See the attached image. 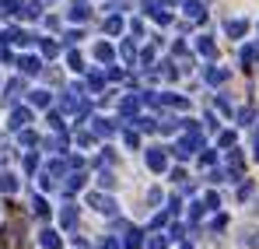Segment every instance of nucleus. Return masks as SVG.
<instances>
[{"label": "nucleus", "instance_id": "obj_1", "mask_svg": "<svg viewBox=\"0 0 259 249\" xmlns=\"http://www.w3.org/2000/svg\"><path fill=\"white\" fill-rule=\"evenodd\" d=\"M60 105H63V113H84V95H81V88H67V95L60 98Z\"/></svg>", "mask_w": 259, "mask_h": 249}, {"label": "nucleus", "instance_id": "obj_2", "mask_svg": "<svg viewBox=\"0 0 259 249\" xmlns=\"http://www.w3.org/2000/svg\"><path fill=\"white\" fill-rule=\"evenodd\" d=\"M147 165L154 168V172H161V168H165V151H161V148H151V151H147Z\"/></svg>", "mask_w": 259, "mask_h": 249}, {"label": "nucleus", "instance_id": "obj_3", "mask_svg": "<svg viewBox=\"0 0 259 249\" xmlns=\"http://www.w3.org/2000/svg\"><path fill=\"white\" fill-rule=\"evenodd\" d=\"M28 120H32V113H28V109H14V113H11V126H14V130H25Z\"/></svg>", "mask_w": 259, "mask_h": 249}, {"label": "nucleus", "instance_id": "obj_4", "mask_svg": "<svg viewBox=\"0 0 259 249\" xmlns=\"http://www.w3.org/2000/svg\"><path fill=\"white\" fill-rule=\"evenodd\" d=\"M88 200H91V204H95V207L102 210V214H112V210H116V204H112V200H109V197H98V193H91V197H88Z\"/></svg>", "mask_w": 259, "mask_h": 249}, {"label": "nucleus", "instance_id": "obj_5", "mask_svg": "<svg viewBox=\"0 0 259 249\" xmlns=\"http://www.w3.org/2000/svg\"><path fill=\"white\" fill-rule=\"evenodd\" d=\"M18 67H21L25 74H35V70H42V60H35V56H21Z\"/></svg>", "mask_w": 259, "mask_h": 249}, {"label": "nucleus", "instance_id": "obj_6", "mask_svg": "<svg viewBox=\"0 0 259 249\" xmlns=\"http://www.w3.org/2000/svg\"><path fill=\"white\" fill-rule=\"evenodd\" d=\"M60 225H63V228H74V225H77V210L70 207V204L60 210Z\"/></svg>", "mask_w": 259, "mask_h": 249}, {"label": "nucleus", "instance_id": "obj_7", "mask_svg": "<svg viewBox=\"0 0 259 249\" xmlns=\"http://www.w3.org/2000/svg\"><path fill=\"white\" fill-rule=\"evenodd\" d=\"M39 242H42L46 249H60V235H56V232H42V235H39Z\"/></svg>", "mask_w": 259, "mask_h": 249}, {"label": "nucleus", "instance_id": "obj_8", "mask_svg": "<svg viewBox=\"0 0 259 249\" xmlns=\"http://www.w3.org/2000/svg\"><path fill=\"white\" fill-rule=\"evenodd\" d=\"M28 102H32L35 109H46V105H49V95H46V91H32V95H28Z\"/></svg>", "mask_w": 259, "mask_h": 249}, {"label": "nucleus", "instance_id": "obj_9", "mask_svg": "<svg viewBox=\"0 0 259 249\" xmlns=\"http://www.w3.org/2000/svg\"><path fill=\"white\" fill-rule=\"evenodd\" d=\"M186 14L189 18H200L203 14V0H186Z\"/></svg>", "mask_w": 259, "mask_h": 249}, {"label": "nucleus", "instance_id": "obj_10", "mask_svg": "<svg viewBox=\"0 0 259 249\" xmlns=\"http://www.w3.org/2000/svg\"><path fill=\"white\" fill-rule=\"evenodd\" d=\"M203 78H207V81H210V84H221V81H224V78H228V70H221V67H210V70H207Z\"/></svg>", "mask_w": 259, "mask_h": 249}, {"label": "nucleus", "instance_id": "obj_11", "mask_svg": "<svg viewBox=\"0 0 259 249\" xmlns=\"http://www.w3.org/2000/svg\"><path fill=\"white\" fill-rule=\"evenodd\" d=\"M95 56H98V60H112V46H109V42H98V46H95Z\"/></svg>", "mask_w": 259, "mask_h": 249}, {"label": "nucleus", "instance_id": "obj_12", "mask_svg": "<svg viewBox=\"0 0 259 249\" xmlns=\"http://www.w3.org/2000/svg\"><path fill=\"white\" fill-rule=\"evenodd\" d=\"M14 186H18V179L4 172V175H0V190H4V193H14Z\"/></svg>", "mask_w": 259, "mask_h": 249}, {"label": "nucleus", "instance_id": "obj_13", "mask_svg": "<svg viewBox=\"0 0 259 249\" xmlns=\"http://www.w3.org/2000/svg\"><path fill=\"white\" fill-rule=\"evenodd\" d=\"M32 210H35L39 218H46V214H49V207H46V200H42V197H32Z\"/></svg>", "mask_w": 259, "mask_h": 249}, {"label": "nucleus", "instance_id": "obj_14", "mask_svg": "<svg viewBox=\"0 0 259 249\" xmlns=\"http://www.w3.org/2000/svg\"><path fill=\"white\" fill-rule=\"evenodd\" d=\"M196 49H200L203 56H214V53H217V49H214V42H210V39H200V42H196Z\"/></svg>", "mask_w": 259, "mask_h": 249}, {"label": "nucleus", "instance_id": "obj_15", "mask_svg": "<svg viewBox=\"0 0 259 249\" xmlns=\"http://www.w3.org/2000/svg\"><path fill=\"white\" fill-rule=\"evenodd\" d=\"M105 32H123V18H109L105 21Z\"/></svg>", "mask_w": 259, "mask_h": 249}, {"label": "nucleus", "instance_id": "obj_16", "mask_svg": "<svg viewBox=\"0 0 259 249\" xmlns=\"http://www.w3.org/2000/svg\"><path fill=\"white\" fill-rule=\"evenodd\" d=\"M245 32V21H228V35H242Z\"/></svg>", "mask_w": 259, "mask_h": 249}, {"label": "nucleus", "instance_id": "obj_17", "mask_svg": "<svg viewBox=\"0 0 259 249\" xmlns=\"http://www.w3.org/2000/svg\"><path fill=\"white\" fill-rule=\"evenodd\" d=\"M256 56H259V49H256V46H245V53H242V63H252Z\"/></svg>", "mask_w": 259, "mask_h": 249}, {"label": "nucleus", "instance_id": "obj_18", "mask_svg": "<svg viewBox=\"0 0 259 249\" xmlns=\"http://www.w3.org/2000/svg\"><path fill=\"white\" fill-rule=\"evenodd\" d=\"M70 18H74V21H84V18H88V7H84V4H77V7L70 11Z\"/></svg>", "mask_w": 259, "mask_h": 249}, {"label": "nucleus", "instance_id": "obj_19", "mask_svg": "<svg viewBox=\"0 0 259 249\" xmlns=\"http://www.w3.org/2000/svg\"><path fill=\"white\" fill-rule=\"evenodd\" d=\"M133 53H137L133 42H123V60H126V63H133Z\"/></svg>", "mask_w": 259, "mask_h": 249}, {"label": "nucleus", "instance_id": "obj_20", "mask_svg": "<svg viewBox=\"0 0 259 249\" xmlns=\"http://www.w3.org/2000/svg\"><path fill=\"white\" fill-rule=\"evenodd\" d=\"M126 249H140V235H137V232H130V235H126Z\"/></svg>", "mask_w": 259, "mask_h": 249}, {"label": "nucleus", "instance_id": "obj_21", "mask_svg": "<svg viewBox=\"0 0 259 249\" xmlns=\"http://www.w3.org/2000/svg\"><path fill=\"white\" fill-rule=\"evenodd\" d=\"M147 249H165V235H154V239L147 242Z\"/></svg>", "mask_w": 259, "mask_h": 249}, {"label": "nucleus", "instance_id": "obj_22", "mask_svg": "<svg viewBox=\"0 0 259 249\" xmlns=\"http://www.w3.org/2000/svg\"><path fill=\"white\" fill-rule=\"evenodd\" d=\"M21 144H39V140H35V133H32V130H21Z\"/></svg>", "mask_w": 259, "mask_h": 249}, {"label": "nucleus", "instance_id": "obj_23", "mask_svg": "<svg viewBox=\"0 0 259 249\" xmlns=\"http://www.w3.org/2000/svg\"><path fill=\"white\" fill-rule=\"evenodd\" d=\"M98 183H102V186H105V190H109V186H112V183H116V179H112V175H109V172H102V175H98Z\"/></svg>", "mask_w": 259, "mask_h": 249}, {"label": "nucleus", "instance_id": "obj_24", "mask_svg": "<svg viewBox=\"0 0 259 249\" xmlns=\"http://www.w3.org/2000/svg\"><path fill=\"white\" fill-rule=\"evenodd\" d=\"M42 53H46V56H53V53H56V42L46 39V42H42Z\"/></svg>", "mask_w": 259, "mask_h": 249}, {"label": "nucleus", "instance_id": "obj_25", "mask_svg": "<svg viewBox=\"0 0 259 249\" xmlns=\"http://www.w3.org/2000/svg\"><path fill=\"white\" fill-rule=\"evenodd\" d=\"M105 249H123V246H119V239H116V235H109V239H105Z\"/></svg>", "mask_w": 259, "mask_h": 249}]
</instances>
